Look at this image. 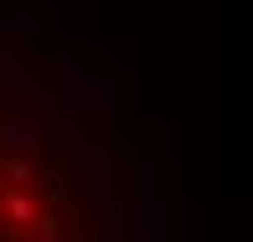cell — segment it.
I'll return each instance as SVG.
<instances>
[{
	"label": "cell",
	"instance_id": "obj_1",
	"mask_svg": "<svg viewBox=\"0 0 253 242\" xmlns=\"http://www.w3.org/2000/svg\"><path fill=\"white\" fill-rule=\"evenodd\" d=\"M42 216V201L31 186H5L0 191V232H16V237H31V222Z\"/></svg>",
	"mask_w": 253,
	"mask_h": 242
},
{
	"label": "cell",
	"instance_id": "obj_2",
	"mask_svg": "<svg viewBox=\"0 0 253 242\" xmlns=\"http://www.w3.org/2000/svg\"><path fill=\"white\" fill-rule=\"evenodd\" d=\"M0 175H5V186H31V180H37V165H31V160H16V155H0Z\"/></svg>",
	"mask_w": 253,
	"mask_h": 242
},
{
	"label": "cell",
	"instance_id": "obj_3",
	"mask_svg": "<svg viewBox=\"0 0 253 242\" xmlns=\"http://www.w3.org/2000/svg\"><path fill=\"white\" fill-rule=\"evenodd\" d=\"M31 237H37V242H62L67 237V222L57 211H42L37 222H31Z\"/></svg>",
	"mask_w": 253,
	"mask_h": 242
}]
</instances>
